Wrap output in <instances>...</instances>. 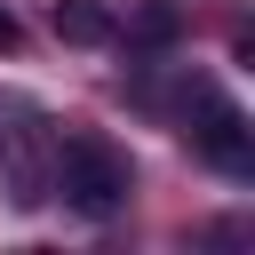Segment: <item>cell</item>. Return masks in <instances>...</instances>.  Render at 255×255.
Segmentation results:
<instances>
[{"label":"cell","instance_id":"cell-4","mask_svg":"<svg viewBox=\"0 0 255 255\" xmlns=\"http://www.w3.org/2000/svg\"><path fill=\"white\" fill-rule=\"evenodd\" d=\"M175 32H183V8H175V0H143V8L128 16V40H151V48H159V40H175Z\"/></svg>","mask_w":255,"mask_h":255},{"label":"cell","instance_id":"cell-3","mask_svg":"<svg viewBox=\"0 0 255 255\" xmlns=\"http://www.w3.org/2000/svg\"><path fill=\"white\" fill-rule=\"evenodd\" d=\"M48 32L72 40V48H112V40H120V16H112L104 0H56V8H48Z\"/></svg>","mask_w":255,"mask_h":255},{"label":"cell","instance_id":"cell-5","mask_svg":"<svg viewBox=\"0 0 255 255\" xmlns=\"http://www.w3.org/2000/svg\"><path fill=\"white\" fill-rule=\"evenodd\" d=\"M16 48H24V24H16V16L0 8V56H16Z\"/></svg>","mask_w":255,"mask_h":255},{"label":"cell","instance_id":"cell-2","mask_svg":"<svg viewBox=\"0 0 255 255\" xmlns=\"http://www.w3.org/2000/svg\"><path fill=\"white\" fill-rule=\"evenodd\" d=\"M191 151H199L207 167H223V175H255V128H247V112H239V104H223V96H199Z\"/></svg>","mask_w":255,"mask_h":255},{"label":"cell","instance_id":"cell-1","mask_svg":"<svg viewBox=\"0 0 255 255\" xmlns=\"http://www.w3.org/2000/svg\"><path fill=\"white\" fill-rule=\"evenodd\" d=\"M48 191H56V199H64L72 215L104 223V215H120V207H128V191H135V167H128V151H120L112 135L80 128V135H64V143H56Z\"/></svg>","mask_w":255,"mask_h":255}]
</instances>
